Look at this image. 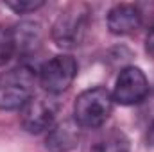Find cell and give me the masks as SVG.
I'll return each instance as SVG.
<instances>
[{"instance_id": "obj_7", "label": "cell", "mask_w": 154, "mask_h": 152, "mask_svg": "<svg viewBox=\"0 0 154 152\" xmlns=\"http://www.w3.org/2000/svg\"><path fill=\"white\" fill-rule=\"evenodd\" d=\"M81 127L74 118H66L52 125L45 136V149L48 152H72L79 145Z\"/></svg>"}, {"instance_id": "obj_8", "label": "cell", "mask_w": 154, "mask_h": 152, "mask_svg": "<svg viewBox=\"0 0 154 152\" xmlns=\"http://www.w3.org/2000/svg\"><path fill=\"white\" fill-rule=\"evenodd\" d=\"M142 11L134 4H116L108 13V29L116 36H125L140 29Z\"/></svg>"}, {"instance_id": "obj_2", "label": "cell", "mask_w": 154, "mask_h": 152, "mask_svg": "<svg viewBox=\"0 0 154 152\" xmlns=\"http://www.w3.org/2000/svg\"><path fill=\"white\" fill-rule=\"evenodd\" d=\"M113 95L102 88L95 86L84 90L75 99L74 104V120L81 129H97L106 123L113 113Z\"/></svg>"}, {"instance_id": "obj_10", "label": "cell", "mask_w": 154, "mask_h": 152, "mask_svg": "<svg viewBox=\"0 0 154 152\" xmlns=\"http://www.w3.org/2000/svg\"><path fill=\"white\" fill-rule=\"evenodd\" d=\"M91 152H131V143L122 131H111L93 145Z\"/></svg>"}, {"instance_id": "obj_9", "label": "cell", "mask_w": 154, "mask_h": 152, "mask_svg": "<svg viewBox=\"0 0 154 152\" xmlns=\"http://www.w3.org/2000/svg\"><path fill=\"white\" fill-rule=\"evenodd\" d=\"M14 38V52L29 54L34 52L41 43V27L36 22H23L13 29Z\"/></svg>"}, {"instance_id": "obj_13", "label": "cell", "mask_w": 154, "mask_h": 152, "mask_svg": "<svg viewBox=\"0 0 154 152\" xmlns=\"http://www.w3.org/2000/svg\"><path fill=\"white\" fill-rule=\"evenodd\" d=\"M140 114L147 123V129L154 127V90L149 91V95L143 99V102L140 104Z\"/></svg>"}, {"instance_id": "obj_1", "label": "cell", "mask_w": 154, "mask_h": 152, "mask_svg": "<svg viewBox=\"0 0 154 152\" xmlns=\"http://www.w3.org/2000/svg\"><path fill=\"white\" fill-rule=\"evenodd\" d=\"M34 86L36 72L29 65H20L0 74V109H22L34 97Z\"/></svg>"}, {"instance_id": "obj_4", "label": "cell", "mask_w": 154, "mask_h": 152, "mask_svg": "<svg viewBox=\"0 0 154 152\" xmlns=\"http://www.w3.org/2000/svg\"><path fill=\"white\" fill-rule=\"evenodd\" d=\"M59 108L61 104L57 100V95H50V93L34 95L22 108V114H20L22 127L31 134H39L48 131L54 125Z\"/></svg>"}, {"instance_id": "obj_12", "label": "cell", "mask_w": 154, "mask_h": 152, "mask_svg": "<svg viewBox=\"0 0 154 152\" xmlns=\"http://www.w3.org/2000/svg\"><path fill=\"white\" fill-rule=\"evenodd\" d=\"M45 2L43 0H7L5 7L11 9L16 14H25V13H34L36 9L43 7Z\"/></svg>"}, {"instance_id": "obj_6", "label": "cell", "mask_w": 154, "mask_h": 152, "mask_svg": "<svg viewBox=\"0 0 154 152\" xmlns=\"http://www.w3.org/2000/svg\"><path fill=\"white\" fill-rule=\"evenodd\" d=\"M149 81L142 68L138 66H125L115 82L113 100L120 106H136L142 104L143 99L149 95Z\"/></svg>"}, {"instance_id": "obj_5", "label": "cell", "mask_w": 154, "mask_h": 152, "mask_svg": "<svg viewBox=\"0 0 154 152\" xmlns=\"http://www.w3.org/2000/svg\"><path fill=\"white\" fill-rule=\"evenodd\" d=\"M77 75V63L68 54H59L48 59L39 70V84L45 93L59 95L66 91Z\"/></svg>"}, {"instance_id": "obj_15", "label": "cell", "mask_w": 154, "mask_h": 152, "mask_svg": "<svg viewBox=\"0 0 154 152\" xmlns=\"http://www.w3.org/2000/svg\"><path fill=\"white\" fill-rule=\"evenodd\" d=\"M147 141H149V145H154V127L147 129Z\"/></svg>"}, {"instance_id": "obj_11", "label": "cell", "mask_w": 154, "mask_h": 152, "mask_svg": "<svg viewBox=\"0 0 154 152\" xmlns=\"http://www.w3.org/2000/svg\"><path fill=\"white\" fill-rule=\"evenodd\" d=\"M14 54V38L13 29L0 25V66H4Z\"/></svg>"}, {"instance_id": "obj_14", "label": "cell", "mask_w": 154, "mask_h": 152, "mask_svg": "<svg viewBox=\"0 0 154 152\" xmlns=\"http://www.w3.org/2000/svg\"><path fill=\"white\" fill-rule=\"evenodd\" d=\"M145 50H147V54L151 57H154V22H152V25L149 27L147 36H145Z\"/></svg>"}, {"instance_id": "obj_3", "label": "cell", "mask_w": 154, "mask_h": 152, "mask_svg": "<svg viewBox=\"0 0 154 152\" xmlns=\"http://www.w3.org/2000/svg\"><path fill=\"white\" fill-rule=\"evenodd\" d=\"M90 23V9L82 2L68 4L52 25V39L59 48H75L82 43Z\"/></svg>"}]
</instances>
